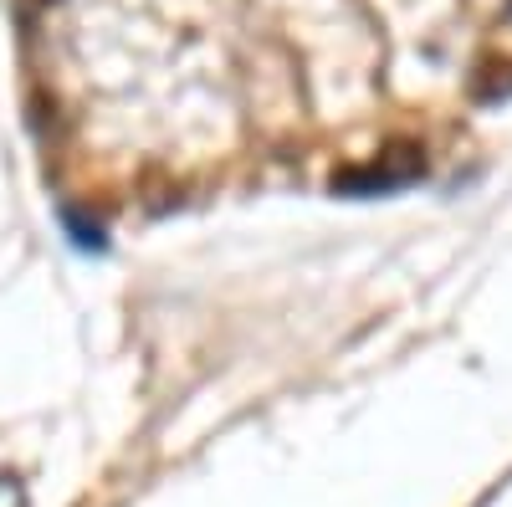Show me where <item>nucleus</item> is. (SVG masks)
I'll return each mask as SVG.
<instances>
[{
	"label": "nucleus",
	"mask_w": 512,
	"mask_h": 507,
	"mask_svg": "<svg viewBox=\"0 0 512 507\" xmlns=\"http://www.w3.org/2000/svg\"><path fill=\"white\" fill-rule=\"evenodd\" d=\"M425 175V159L415 149H395L384 164H369V169H349V175H338L333 190H344V195H379V190H395L405 180Z\"/></svg>",
	"instance_id": "obj_1"
},
{
	"label": "nucleus",
	"mask_w": 512,
	"mask_h": 507,
	"mask_svg": "<svg viewBox=\"0 0 512 507\" xmlns=\"http://www.w3.org/2000/svg\"><path fill=\"white\" fill-rule=\"evenodd\" d=\"M62 221H67V231H72V241H77L82 251H103V231H98V226H88V221L77 216V210H67Z\"/></svg>",
	"instance_id": "obj_2"
}]
</instances>
